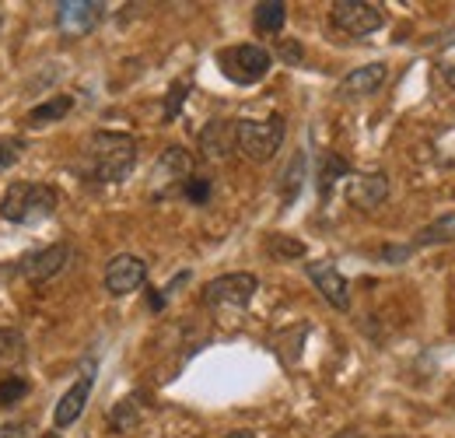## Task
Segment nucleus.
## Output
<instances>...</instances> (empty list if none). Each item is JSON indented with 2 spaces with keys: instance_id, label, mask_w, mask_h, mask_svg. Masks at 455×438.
Listing matches in <instances>:
<instances>
[{
  "instance_id": "nucleus-1",
  "label": "nucleus",
  "mask_w": 455,
  "mask_h": 438,
  "mask_svg": "<svg viewBox=\"0 0 455 438\" xmlns=\"http://www.w3.org/2000/svg\"><path fill=\"white\" fill-rule=\"evenodd\" d=\"M137 165V141L130 134L99 130L84 144V172L99 182H123Z\"/></svg>"
},
{
  "instance_id": "nucleus-2",
  "label": "nucleus",
  "mask_w": 455,
  "mask_h": 438,
  "mask_svg": "<svg viewBox=\"0 0 455 438\" xmlns=\"http://www.w3.org/2000/svg\"><path fill=\"white\" fill-rule=\"evenodd\" d=\"M57 211V190L46 182H11L0 200V218L11 224H39Z\"/></svg>"
},
{
  "instance_id": "nucleus-3",
  "label": "nucleus",
  "mask_w": 455,
  "mask_h": 438,
  "mask_svg": "<svg viewBox=\"0 0 455 438\" xmlns=\"http://www.w3.org/2000/svg\"><path fill=\"white\" fill-rule=\"evenodd\" d=\"M284 116H267V119H238V151L249 162H270L281 144H284Z\"/></svg>"
},
{
  "instance_id": "nucleus-4",
  "label": "nucleus",
  "mask_w": 455,
  "mask_h": 438,
  "mask_svg": "<svg viewBox=\"0 0 455 438\" xmlns=\"http://www.w3.org/2000/svg\"><path fill=\"white\" fill-rule=\"evenodd\" d=\"M218 63L225 70V77H231L235 85H256L270 74V53L256 43H245V46H231V50H221L218 53Z\"/></svg>"
},
{
  "instance_id": "nucleus-5",
  "label": "nucleus",
  "mask_w": 455,
  "mask_h": 438,
  "mask_svg": "<svg viewBox=\"0 0 455 438\" xmlns=\"http://www.w3.org/2000/svg\"><path fill=\"white\" fill-rule=\"evenodd\" d=\"M330 18H333V25L347 32V36H371V32H379L382 25H386V14H382V7L379 4H368V0H337L333 7H330Z\"/></svg>"
},
{
  "instance_id": "nucleus-6",
  "label": "nucleus",
  "mask_w": 455,
  "mask_h": 438,
  "mask_svg": "<svg viewBox=\"0 0 455 438\" xmlns=\"http://www.w3.org/2000/svg\"><path fill=\"white\" fill-rule=\"evenodd\" d=\"M259 280L256 274H225L214 277L207 288H204V305L211 309H245L256 295Z\"/></svg>"
},
{
  "instance_id": "nucleus-7",
  "label": "nucleus",
  "mask_w": 455,
  "mask_h": 438,
  "mask_svg": "<svg viewBox=\"0 0 455 438\" xmlns=\"http://www.w3.org/2000/svg\"><path fill=\"white\" fill-rule=\"evenodd\" d=\"M144 280H148V264L140 256H133V253H119V256L109 260V267H106V288H109V295H116V298L144 288Z\"/></svg>"
},
{
  "instance_id": "nucleus-8",
  "label": "nucleus",
  "mask_w": 455,
  "mask_h": 438,
  "mask_svg": "<svg viewBox=\"0 0 455 438\" xmlns=\"http://www.w3.org/2000/svg\"><path fill=\"white\" fill-rule=\"evenodd\" d=\"M102 4H95V0H63L57 7V25L63 36H70V39H77V36H88L99 21H102Z\"/></svg>"
},
{
  "instance_id": "nucleus-9",
  "label": "nucleus",
  "mask_w": 455,
  "mask_h": 438,
  "mask_svg": "<svg viewBox=\"0 0 455 438\" xmlns=\"http://www.w3.org/2000/svg\"><path fill=\"white\" fill-rule=\"evenodd\" d=\"M67 260H70V246L67 242H53V246H46V249H39V253H28L21 264H18V271L21 277H28V280H50V277H57L63 267H67Z\"/></svg>"
},
{
  "instance_id": "nucleus-10",
  "label": "nucleus",
  "mask_w": 455,
  "mask_h": 438,
  "mask_svg": "<svg viewBox=\"0 0 455 438\" xmlns=\"http://www.w3.org/2000/svg\"><path fill=\"white\" fill-rule=\"evenodd\" d=\"M305 271L312 277V284L319 288V295H323L333 309H340V312L350 309V284H347V277H343L333 264H308Z\"/></svg>"
},
{
  "instance_id": "nucleus-11",
  "label": "nucleus",
  "mask_w": 455,
  "mask_h": 438,
  "mask_svg": "<svg viewBox=\"0 0 455 438\" xmlns=\"http://www.w3.org/2000/svg\"><path fill=\"white\" fill-rule=\"evenodd\" d=\"M238 148V123L231 119H214L200 134V151L207 162H225L228 155Z\"/></svg>"
},
{
  "instance_id": "nucleus-12",
  "label": "nucleus",
  "mask_w": 455,
  "mask_h": 438,
  "mask_svg": "<svg viewBox=\"0 0 455 438\" xmlns=\"http://www.w3.org/2000/svg\"><path fill=\"white\" fill-rule=\"evenodd\" d=\"M386 77H389L386 63H364L340 81V99H368L386 85Z\"/></svg>"
},
{
  "instance_id": "nucleus-13",
  "label": "nucleus",
  "mask_w": 455,
  "mask_h": 438,
  "mask_svg": "<svg viewBox=\"0 0 455 438\" xmlns=\"http://www.w3.org/2000/svg\"><path fill=\"white\" fill-rule=\"evenodd\" d=\"M389 197V179L386 172H368V175H357L350 186H347V200L361 211H375L382 200Z\"/></svg>"
},
{
  "instance_id": "nucleus-14",
  "label": "nucleus",
  "mask_w": 455,
  "mask_h": 438,
  "mask_svg": "<svg viewBox=\"0 0 455 438\" xmlns=\"http://www.w3.org/2000/svg\"><path fill=\"white\" fill-rule=\"evenodd\" d=\"M151 179H155V186H175V182L186 186L193 179V158H189V151L165 148L158 165H155V172H151Z\"/></svg>"
},
{
  "instance_id": "nucleus-15",
  "label": "nucleus",
  "mask_w": 455,
  "mask_h": 438,
  "mask_svg": "<svg viewBox=\"0 0 455 438\" xmlns=\"http://www.w3.org/2000/svg\"><path fill=\"white\" fill-rule=\"evenodd\" d=\"M92 383H95V376L84 372L77 383L60 396L57 410H53V425H57V428H67V425H74V421L81 418V410H84V403H88V396H92Z\"/></svg>"
},
{
  "instance_id": "nucleus-16",
  "label": "nucleus",
  "mask_w": 455,
  "mask_h": 438,
  "mask_svg": "<svg viewBox=\"0 0 455 438\" xmlns=\"http://www.w3.org/2000/svg\"><path fill=\"white\" fill-rule=\"evenodd\" d=\"M284 18H287V4H281V0H263V4H256L252 25H256V32L274 36V32L284 28Z\"/></svg>"
},
{
  "instance_id": "nucleus-17",
  "label": "nucleus",
  "mask_w": 455,
  "mask_h": 438,
  "mask_svg": "<svg viewBox=\"0 0 455 438\" xmlns=\"http://www.w3.org/2000/svg\"><path fill=\"white\" fill-rule=\"evenodd\" d=\"M70 110H74V99L70 95H57V99H50V102H43V106H36V110L28 112V123L32 126H46V123L63 119Z\"/></svg>"
},
{
  "instance_id": "nucleus-18",
  "label": "nucleus",
  "mask_w": 455,
  "mask_h": 438,
  "mask_svg": "<svg viewBox=\"0 0 455 438\" xmlns=\"http://www.w3.org/2000/svg\"><path fill=\"white\" fill-rule=\"evenodd\" d=\"M25 358V337L18 329H0V369H11Z\"/></svg>"
},
{
  "instance_id": "nucleus-19",
  "label": "nucleus",
  "mask_w": 455,
  "mask_h": 438,
  "mask_svg": "<svg viewBox=\"0 0 455 438\" xmlns=\"http://www.w3.org/2000/svg\"><path fill=\"white\" fill-rule=\"evenodd\" d=\"M137 421H140V410H137V403H133V400H119L113 410H109V428H113L116 435L133 432V428H137Z\"/></svg>"
},
{
  "instance_id": "nucleus-20",
  "label": "nucleus",
  "mask_w": 455,
  "mask_h": 438,
  "mask_svg": "<svg viewBox=\"0 0 455 438\" xmlns=\"http://www.w3.org/2000/svg\"><path fill=\"white\" fill-rule=\"evenodd\" d=\"M343 175H350V165L343 162L340 155H333V151H330V155L323 158V168H319V190H323V197L333 190V182L343 179Z\"/></svg>"
},
{
  "instance_id": "nucleus-21",
  "label": "nucleus",
  "mask_w": 455,
  "mask_h": 438,
  "mask_svg": "<svg viewBox=\"0 0 455 438\" xmlns=\"http://www.w3.org/2000/svg\"><path fill=\"white\" fill-rule=\"evenodd\" d=\"M435 242H455V218H445L417 235V246H435Z\"/></svg>"
},
{
  "instance_id": "nucleus-22",
  "label": "nucleus",
  "mask_w": 455,
  "mask_h": 438,
  "mask_svg": "<svg viewBox=\"0 0 455 438\" xmlns=\"http://www.w3.org/2000/svg\"><path fill=\"white\" fill-rule=\"evenodd\" d=\"M25 396H28V383L21 376H11V379L0 383V407H11L18 400H25Z\"/></svg>"
},
{
  "instance_id": "nucleus-23",
  "label": "nucleus",
  "mask_w": 455,
  "mask_h": 438,
  "mask_svg": "<svg viewBox=\"0 0 455 438\" xmlns=\"http://www.w3.org/2000/svg\"><path fill=\"white\" fill-rule=\"evenodd\" d=\"M270 253L281 256V260H291V256H305V242L298 239H287V235H270Z\"/></svg>"
},
{
  "instance_id": "nucleus-24",
  "label": "nucleus",
  "mask_w": 455,
  "mask_h": 438,
  "mask_svg": "<svg viewBox=\"0 0 455 438\" xmlns=\"http://www.w3.org/2000/svg\"><path fill=\"white\" fill-rule=\"evenodd\" d=\"M182 193H186V200H193V204H207V200H211V179L193 175V179L182 186Z\"/></svg>"
},
{
  "instance_id": "nucleus-25",
  "label": "nucleus",
  "mask_w": 455,
  "mask_h": 438,
  "mask_svg": "<svg viewBox=\"0 0 455 438\" xmlns=\"http://www.w3.org/2000/svg\"><path fill=\"white\" fill-rule=\"evenodd\" d=\"M301 172H305V155H294V162L287 165L284 172V200H294L298 182H301Z\"/></svg>"
},
{
  "instance_id": "nucleus-26",
  "label": "nucleus",
  "mask_w": 455,
  "mask_h": 438,
  "mask_svg": "<svg viewBox=\"0 0 455 438\" xmlns=\"http://www.w3.org/2000/svg\"><path fill=\"white\" fill-rule=\"evenodd\" d=\"M18 151H21V141H11V137H0V172L11 168L18 162Z\"/></svg>"
},
{
  "instance_id": "nucleus-27",
  "label": "nucleus",
  "mask_w": 455,
  "mask_h": 438,
  "mask_svg": "<svg viewBox=\"0 0 455 438\" xmlns=\"http://www.w3.org/2000/svg\"><path fill=\"white\" fill-rule=\"evenodd\" d=\"M186 92H189V85L182 81V85H172V92H169V102H165V116H175L179 112V106H182V99H186Z\"/></svg>"
},
{
  "instance_id": "nucleus-28",
  "label": "nucleus",
  "mask_w": 455,
  "mask_h": 438,
  "mask_svg": "<svg viewBox=\"0 0 455 438\" xmlns=\"http://www.w3.org/2000/svg\"><path fill=\"white\" fill-rule=\"evenodd\" d=\"M438 67H442V77L449 81V88H455V43L442 53V60H438Z\"/></svg>"
},
{
  "instance_id": "nucleus-29",
  "label": "nucleus",
  "mask_w": 455,
  "mask_h": 438,
  "mask_svg": "<svg viewBox=\"0 0 455 438\" xmlns=\"http://www.w3.org/2000/svg\"><path fill=\"white\" fill-rule=\"evenodd\" d=\"M28 435V425L25 421H11V425H0V438H25Z\"/></svg>"
},
{
  "instance_id": "nucleus-30",
  "label": "nucleus",
  "mask_w": 455,
  "mask_h": 438,
  "mask_svg": "<svg viewBox=\"0 0 455 438\" xmlns=\"http://www.w3.org/2000/svg\"><path fill=\"white\" fill-rule=\"evenodd\" d=\"M281 56H284L287 63H301V56L305 53H301V46H298V43H287L284 39V43H281Z\"/></svg>"
},
{
  "instance_id": "nucleus-31",
  "label": "nucleus",
  "mask_w": 455,
  "mask_h": 438,
  "mask_svg": "<svg viewBox=\"0 0 455 438\" xmlns=\"http://www.w3.org/2000/svg\"><path fill=\"white\" fill-rule=\"evenodd\" d=\"M333 438H364V435H361L357 428H343V432H337Z\"/></svg>"
},
{
  "instance_id": "nucleus-32",
  "label": "nucleus",
  "mask_w": 455,
  "mask_h": 438,
  "mask_svg": "<svg viewBox=\"0 0 455 438\" xmlns=\"http://www.w3.org/2000/svg\"><path fill=\"white\" fill-rule=\"evenodd\" d=\"M165 305V295H151V309H162Z\"/></svg>"
},
{
  "instance_id": "nucleus-33",
  "label": "nucleus",
  "mask_w": 455,
  "mask_h": 438,
  "mask_svg": "<svg viewBox=\"0 0 455 438\" xmlns=\"http://www.w3.org/2000/svg\"><path fill=\"white\" fill-rule=\"evenodd\" d=\"M43 438H60V435H57V432H50V435H43Z\"/></svg>"
}]
</instances>
